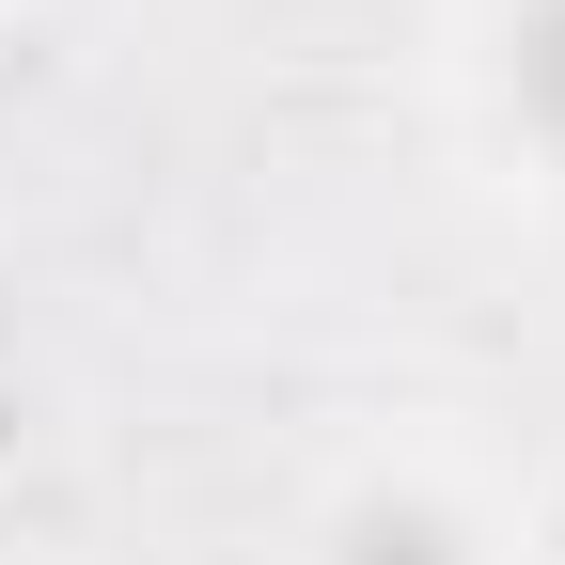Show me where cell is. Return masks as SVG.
Masks as SVG:
<instances>
[{"label":"cell","instance_id":"obj_1","mask_svg":"<svg viewBox=\"0 0 565 565\" xmlns=\"http://www.w3.org/2000/svg\"><path fill=\"white\" fill-rule=\"evenodd\" d=\"M519 95H534V126H565V0L519 17Z\"/></svg>","mask_w":565,"mask_h":565},{"label":"cell","instance_id":"obj_2","mask_svg":"<svg viewBox=\"0 0 565 565\" xmlns=\"http://www.w3.org/2000/svg\"><path fill=\"white\" fill-rule=\"evenodd\" d=\"M362 565H456L440 519H362Z\"/></svg>","mask_w":565,"mask_h":565}]
</instances>
